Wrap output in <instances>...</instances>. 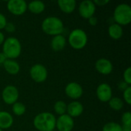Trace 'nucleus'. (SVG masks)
I'll list each match as a JSON object with an SVG mask.
<instances>
[{"mask_svg":"<svg viewBox=\"0 0 131 131\" xmlns=\"http://www.w3.org/2000/svg\"><path fill=\"white\" fill-rule=\"evenodd\" d=\"M18 91L13 85L6 86L2 93L3 101L7 104H14L18 99Z\"/></svg>","mask_w":131,"mask_h":131,"instance_id":"nucleus-8","label":"nucleus"},{"mask_svg":"<svg viewBox=\"0 0 131 131\" xmlns=\"http://www.w3.org/2000/svg\"><path fill=\"white\" fill-rule=\"evenodd\" d=\"M96 11V5L91 0H85L80 3L78 7V12L80 15L86 19L94 16Z\"/></svg>","mask_w":131,"mask_h":131,"instance_id":"nucleus-9","label":"nucleus"},{"mask_svg":"<svg viewBox=\"0 0 131 131\" xmlns=\"http://www.w3.org/2000/svg\"><path fill=\"white\" fill-rule=\"evenodd\" d=\"M42 31L49 35L55 36L61 35L64 31V23L61 18L56 16H48L41 23Z\"/></svg>","mask_w":131,"mask_h":131,"instance_id":"nucleus-2","label":"nucleus"},{"mask_svg":"<svg viewBox=\"0 0 131 131\" xmlns=\"http://www.w3.org/2000/svg\"><path fill=\"white\" fill-rule=\"evenodd\" d=\"M129 86H130V85L127 84L126 82H124V81H121V82L118 84V88H119L120 90H121L122 91H125Z\"/></svg>","mask_w":131,"mask_h":131,"instance_id":"nucleus-31","label":"nucleus"},{"mask_svg":"<svg viewBox=\"0 0 131 131\" xmlns=\"http://www.w3.org/2000/svg\"><path fill=\"white\" fill-rule=\"evenodd\" d=\"M121 131H131V126H122Z\"/></svg>","mask_w":131,"mask_h":131,"instance_id":"nucleus-35","label":"nucleus"},{"mask_svg":"<svg viewBox=\"0 0 131 131\" xmlns=\"http://www.w3.org/2000/svg\"><path fill=\"white\" fill-rule=\"evenodd\" d=\"M97 97L102 102H108L113 97L112 88L107 83H102L97 88Z\"/></svg>","mask_w":131,"mask_h":131,"instance_id":"nucleus-11","label":"nucleus"},{"mask_svg":"<svg viewBox=\"0 0 131 131\" xmlns=\"http://www.w3.org/2000/svg\"><path fill=\"white\" fill-rule=\"evenodd\" d=\"M0 111H1V107H0Z\"/></svg>","mask_w":131,"mask_h":131,"instance_id":"nucleus-37","label":"nucleus"},{"mask_svg":"<svg viewBox=\"0 0 131 131\" xmlns=\"http://www.w3.org/2000/svg\"><path fill=\"white\" fill-rule=\"evenodd\" d=\"M54 109L55 113L57 114H58L59 116L65 114V113L67 111V104L63 101H58L54 104Z\"/></svg>","mask_w":131,"mask_h":131,"instance_id":"nucleus-22","label":"nucleus"},{"mask_svg":"<svg viewBox=\"0 0 131 131\" xmlns=\"http://www.w3.org/2000/svg\"><path fill=\"white\" fill-rule=\"evenodd\" d=\"M14 122L13 117L7 111H0V129L10 128Z\"/></svg>","mask_w":131,"mask_h":131,"instance_id":"nucleus-16","label":"nucleus"},{"mask_svg":"<svg viewBox=\"0 0 131 131\" xmlns=\"http://www.w3.org/2000/svg\"><path fill=\"white\" fill-rule=\"evenodd\" d=\"M121 121L124 126H131V114L130 112H125L123 114Z\"/></svg>","mask_w":131,"mask_h":131,"instance_id":"nucleus-25","label":"nucleus"},{"mask_svg":"<svg viewBox=\"0 0 131 131\" xmlns=\"http://www.w3.org/2000/svg\"><path fill=\"white\" fill-rule=\"evenodd\" d=\"M29 74L31 78L37 83H42L45 81L48 78L47 68L41 64H36L31 66Z\"/></svg>","mask_w":131,"mask_h":131,"instance_id":"nucleus-6","label":"nucleus"},{"mask_svg":"<svg viewBox=\"0 0 131 131\" xmlns=\"http://www.w3.org/2000/svg\"><path fill=\"white\" fill-rule=\"evenodd\" d=\"M123 97L125 101V102L128 104H131V87L129 86L125 91H123Z\"/></svg>","mask_w":131,"mask_h":131,"instance_id":"nucleus-26","label":"nucleus"},{"mask_svg":"<svg viewBox=\"0 0 131 131\" xmlns=\"http://www.w3.org/2000/svg\"><path fill=\"white\" fill-rule=\"evenodd\" d=\"M74 123L72 117L68 114L61 115L56 119L55 127L58 131H71L74 128Z\"/></svg>","mask_w":131,"mask_h":131,"instance_id":"nucleus-10","label":"nucleus"},{"mask_svg":"<svg viewBox=\"0 0 131 131\" xmlns=\"http://www.w3.org/2000/svg\"><path fill=\"white\" fill-rule=\"evenodd\" d=\"M108 102H109L110 107L116 111H121L124 107V101L117 97H112Z\"/></svg>","mask_w":131,"mask_h":131,"instance_id":"nucleus-21","label":"nucleus"},{"mask_svg":"<svg viewBox=\"0 0 131 131\" xmlns=\"http://www.w3.org/2000/svg\"><path fill=\"white\" fill-rule=\"evenodd\" d=\"M4 41H5V35L2 31H0V45H2Z\"/></svg>","mask_w":131,"mask_h":131,"instance_id":"nucleus-34","label":"nucleus"},{"mask_svg":"<svg viewBox=\"0 0 131 131\" xmlns=\"http://www.w3.org/2000/svg\"><path fill=\"white\" fill-rule=\"evenodd\" d=\"M7 9L15 15H21L28 9V4L25 0H10L7 3Z\"/></svg>","mask_w":131,"mask_h":131,"instance_id":"nucleus-7","label":"nucleus"},{"mask_svg":"<svg viewBox=\"0 0 131 131\" xmlns=\"http://www.w3.org/2000/svg\"><path fill=\"white\" fill-rule=\"evenodd\" d=\"M64 91L66 95L73 100L79 99L83 94L82 87L81 86V84L76 82L68 83L65 87Z\"/></svg>","mask_w":131,"mask_h":131,"instance_id":"nucleus-12","label":"nucleus"},{"mask_svg":"<svg viewBox=\"0 0 131 131\" xmlns=\"http://www.w3.org/2000/svg\"><path fill=\"white\" fill-rule=\"evenodd\" d=\"M94 3V5H98V6H104L105 5L108 4L110 2L109 0H94L93 2Z\"/></svg>","mask_w":131,"mask_h":131,"instance_id":"nucleus-30","label":"nucleus"},{"mask_svg":"<svg viewBox=\"0 0 131 131\" xmlns=\"http://www.w3.org/2000/svg\"><path fill=\"white\" fill-rule=\"evenodd\" d=\"M68 43L74 49H82L88 43V35L83 29L75 28L71 31L68 36Z\"/></svg>","mask_w":131,"mask_h":131,"instance_id":"nucleus-5","label":"nucleus"},{"mask_svg":"<svg viewBox=\"0 0 131 131\" xmlns=\"http://www.w3.org/2000/svg\"><path fill=\"white\" fill-rule=\"evenodd\" d=\"M122 126L116 122H109L107 123L104 127L102 131H121Z\"/></svg>","mask_w":131,"mask_h":131,"instance_id":"nucleus-24","label":"nucleus"},{"mask_svg":"<svg viewBox=\"0 0 131 131\" xmlns=\"http://www.w3.org/2000/svg\"><path fill=\"white\" fill-rule=\"evenodd\" d=\"M84 111V107L79 101H74L67 104V114L71 117H78L82 114Z\"/></svg>","mask_w":131,"mask_h":131,"instance_id":"nucleus-14","label":"nucleus"},{"mask_svg":"<svg viewBox=\"0 0 131 131\" xmlns=\"http://www.w3.org/2000/svg\"><path fill=\"white\" fill-rule=\"evenodd\" d=\"M114 18L117 24L127 25L131 21V7L128 4L122 3L118 5L114 12Z\"/></svg>","mask_w":131,"mask_h":131,"instance_id":"nucleus-4","label":"nucleus"},{"mask_svg":"<svg viewBox=\"0 0 131 131\" xmlns=\"http://www.w3.org/2000/svg\"><path fill=\"white\" fill-rule=\"evenodd\" d=\"M108 34L110 37L114 40L120 39L123 35V28L120 25L114 23L109 26L108 28Z\"/></svg>","mask_w":131,"mask_h":131,"instance_id":"nucleus-20","label":"nucleus"},{"mask_svg":"<svg viewBox=\"0 0 131 131\" xmlns=\"http://www.w3.org/2000/svg\"><path fill=\"white\" fill-rule=\"evenodd\" d=\"M7 59L8 58H6V56L2 52H0V64H3Z\"/></svg>","mask_w":131,"mask_h":131,"instance_id":"nucleus-33","label":"nucleus"},{"mask_svg":"<svg viewBox=\"0 0 131 131\" xmlns=\"http://www.w3.org/2000/svg\"><path fill=\"white\" fill-rule=\"evenodd\" d=\"M95 68L100 74L107 75L113 71V64L107 58H100L95 63Z\"/></svg>","mask_w":131,"mask_h":131,"instance_id":"nucleus-13","label":"nucleus"},{"mask_svg":"<svg viewBox=\"0 0 131 131\" xmlns=\"http://www.w3.org/2000/svg\"><path fill=\"white\" fill-rule=\"evenodd\" d=\"M2 53L8 59H13L18 58L21 52V45L18 38L14 37L8 38L2 44Z\"/></svg>","mask_w":131,"mask_h":131,"instance_id":"nucleus-3","label":"nucleus"},{"mask_svg":"<svg viewBox=\"0 0 131 131\" xmlns=\"http://www.w3.org/2000/svg\"><path fill=\"white\" fill-rule=\"evenodd\" d=\"M7 73L12 75H15L20 71L19 64L13 59H7L2 64Z\"/></svg>","mask_w":131,"mask_h":131,"instance_id":"nucleus-18","label":"nucleus"},{"mask_svg":"<svg viewBox=\"0 0 131 131\" xmlns=\"http://www.w3.org/2000/svg\"><path fill=\"white\" fill-rule=\"evenodd\" d=\"M6 23H7V20H6L5 16L3 14L0 13V30L5 28Z\"/></svg>","mask_w":131,"mask_h":131,"instance_id":"nucleus-29","label":"nucleus"},{"mask_svg":"<svg viewBox=\"0 0 131 131\" xmlns=\"http://www.w3.org/2000/svg\"><path fill=\"white\" fill-rule=\"evenodd\" d=\"M58 5L60 9L66 14L72 13L76 8L75 0H58Z\"/></svg>","mask_w":131,"mask_h":131,"instance_id":"nucleus-17","label":"nucleus"},{"mask_svg":"<svg viewBox=\"0 0 131 131\" xmlns=\"http://www.w3.org/2000/svg\"><path fill=\"white\" fill-rule=\"evenodd\" d=\"M26 111V107L21 102H15L12 104V112L16 116H21Z\"/></svg>","mask_w":131,"mask_h":131,"instance_id":"nucleus-23","label":"nucleus"},{"mask_svg":"<svg viewBox=\"0 0 131 131\" xmlns=\"http://www.w3.org/2000/svg\"><path fill=\"white\" fill-rule=\"evenodd\" d=\"M0 131H2V129H0Z\"/></svg>","mask_w":131,"mask_h":131,"instance_id":"nucleus-36","label":"nucleus"},{"mask_svg":"<svg viewBox=\"0 0 131 131\" xmlns=\"http://www.w3.org/2000/svg\"><path fill=\"white\" fill-rule=\"evenodd\" d=\"M66 45V39L62 35H58L52 38L51 41V47L54 51H62Z\"/></svg>","mask_w":131,"mask_h":131,"instance_id":"nucleus-15","label":"nucleus"},{"mask_svg":"<svg viewBox=\"0 0 131 131\" xmlns=\"http://www.w3.org/2000/svg\"><path fill=\"white\" fill-rule=\"evenodd\" d=\"M4 28L8 33H12L15 31V26L12 22H7Z\"/></svg>","mask_w":131,"mask_h":131,"instance_id":"nucleus-28","label":"nucleus"},{"mask_svg":"<svg viewBox=\"0 0 131 131\" xmlns=\"http://www.w3.org/2000/svg\"><path fill=\"white\" fill-rule=\"evenodd\" d=\"M28 9L33 14H41L45 9V5L41 1H32L28 4Z\"/></svg>","mask_w":131,"mask_h":131,"instance_id":"nucleus-19","label":"nucleus"},{"mask_svg":"<svg viewBox=\"0 0 131 131\" xmlns=\"http://www.w3.org/2000/svg\"><path fill=\"white\" fill-rule=\"evenodd\" d=\"M123 78H124V81L126 82L127 84L130 85L131 84V68L130 67H128L124 72L123 74Z\"/></svg>","mask_w":131,"mask_h":131,"instance_id":"nucleus-27","label":"nucleus"},{"mask_svg":"<svg viewBox=\"0 0 131 131\" xmlns=\"http://www.w3.org/2000/svg\"><path fill=\"white\" fill-rule=\"evenodd\" d=\"M33 124L39 131H54L56 125V117L51 113L42 112L35 117Z\"/></svg>","mask_w":131,"mask_h":131,"instance_id":"nucleus-1","label":"nucleus"},{"mask_svg":"<svg viewBox=\"0 0 131 131\" xmlns=\"http://www.w3.org/2000/svg\"><path fill=\"white\" fill-rule=\"evenodd\" d=\"M88 21H89V24L92 26H95L97 24V18L94 15L92 17H91L90 18H88Z\"/></svg>","mask_w":131,"mask_h":131,"instance_id":"nucleus-32","label":"nucleus"}]
</instances>
